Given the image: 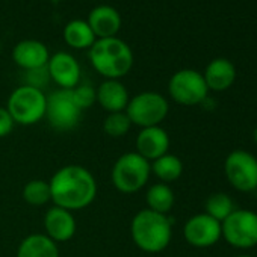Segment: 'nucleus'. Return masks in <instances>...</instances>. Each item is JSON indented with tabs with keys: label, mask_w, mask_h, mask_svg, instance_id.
<instances>
[{
	"label": "nucleus",
	"mask_w": 257,
	"mask_h": 257,
	"mask_svg": "<svg viewBox=\"0 0 257 257\" xmlns=\"http://www.w3.org/2000/svg\"><path fill=\"white\" fill-rule=\"evenodd\" d=\"M53 206L70 212L83 210L97 197V182L92 173L82 165H65L49 180Z\"/></svg>",
	"instance_id": "obj_1"
},
{
	"label": "nucleus",
	"mask_w": 257,
	"mask_h": 257,
	"mask_svg": "<svg viewBox=\"0 0 257 257\" xmlns=\"http://www.w3.org/2000/svg\"><path fill=\"white\" fill-rule=\"evenodd\" d=\"M131 236L134 243L144 252H161L171 242V221L167 215L143 209L132 218Z\"/></svg>",
	"instance_id": "obj_2"
},
{
	"label": "nucleus",
	"mask_w": 257,
	"mask_h": 257,
	"mask_svg": "<svg viewBox=\"0 0 257 257\" xmlns=\"http://www.w3.org/2000/svg\"><path fill=\"white\" fill-rule=\"evenodd\" d=\"M92 67L106 79H119L131 71L134 53L127 43L116 37L98 38L89 50Z\"/></svg>",
	"instance_id": "obj_3"
},
{
	"label": "nucleus",
	"mask_w": 257,
	"mask_h": 257,
	"mask_svg": "<svg viewBox=\"0 0 257 257\" xmlns=\"http://www.w3.org/2000/svg\"><path fill=\"white\" fill-rule=\"evenodd\" d=\"M152 176V167L147 159L140 156L137 152L121 155L110 171V180L113 188L121 194L140 192L149 183Z\"/></svg>",
	"instance_id": "obj_4"
},
{
	"label": "nucleus",
	"mask_w": 257,
	"mask_h": 257,
	"mask_svg": "<svg viewBox=\"0 0 257 257\" xmlns=\"http://www.w3.org/2000/svg\"><path fill=\"white\" fill-rule=\"evenodd\" d=\"M47 95L35 86L22 85L16 88L7 103V109L16 124L34 125L46 118Z\"/></svg>",
	"instance_id": "obj_5"
},
{
	"label": "nucleus",
	"mask_w": 257,
	"mask_h": 257,
	"mask_svg": "<svg viewBox=\"0 0 257 257\" xmlns=\"http://www.w3.org/2000/svg\"><path fill=\"white\" fill-rule=\"evenodd\" d=\"M168 110V100L155 91H144L131 97L125 107V113L131 118L132 125H138L141 128L161 125L167 118Z\"/></svg>",
	"instance_id": "obj_6"
},
{
	"label": "nucleus",
	"mask_w": 257,
	"mask_h": 257,
	"mask_svg": "<svg viewBox=\"0 0 257 257\" xmlns=\"http://www.w3.org/2000/svg\"><path fill=\"white\" fill-rule=\"evenodd\" d=\"M221 237L234 248L246 249L257 245V213L237 209L221 222Z\"/></svg>",
	"instance_id": "obj_7"
},
{
	"label": "nucleus",
	"mask_w": 257,
	"mask_h": 257,
	"mask_svg": "<svg viewBox=\"0 0 257 257\" xmlns=\"http://www.w3.org/2000/svg\"><path fill=\"white\" fill-rule=\"evenodd\" d=\"M80 116L82 109L74 101L71 89H58L47 95L46 118L55 131H71L79 124Z\"/></svg>",
	"instance_id": "obj_8"
},
{
	"label": "nucleus",
	"mask_w": 257,
	"mask_h": 257,
	"mask_svg": "<svg viewBox=\"0 0 257 257\" xmlns=\"http://www.w3.org/2000/svg\"><path fill=\"white\" fill-rule=\"evenodd\" d=\"M168 92L176 103L183 106H195L207 98L209 88L201 73L185 68L171 76Z\"/></svg>",
	"instance_id": "obj_9"
},
{
	"label": "nucleus",
	"mask_w": 257,
	"mask_h": 257,
	"mask_svg": "<svg viewBox=\"0 0 257 257\" xmlns=\"http://www.w3.org/2000/svg\"><path fill=\"white\" fill-rule=\"evenodd\" d=\"M224 173L234 189L240 192H251L257 189V159L249 152H231L225 158Z\"/></svg>",
	"instance_id": "obj_10"
},
{
	"label": "nucleus",
	"mask_w": 257,
	"mask_h": 257,
	"mask_svg": "<svg viewBox=\"0 0 257 257\" xmlns=\"http://www.w3.org/2000/svg\"><path fill=\"white\" fill-rule=\"evenodd\" d=\"M183 236L195 248H209L221 239V222L207 213L194 215L185 222Z\"/></svg>",
	"instance_id": "obj_11"
},
{
	"label": "nucleus",
	"mask_w": 257,
	"mask_h": 257,
	"mask_svg": "<svg viewBox=\"0 0 257 257\" xmlns=\"http://www.w3.org/2000/svg\"><path fill=\"white\" fill-rule=\"evenodd\" d=\"M76 219L73 212L52 206L44 213V234L56 243L68 242L76 234Z\"/></svg>",
	"instance_id": "obj_12"
},
{
	"label": "nucleus",
	"mask_w": 257,
	"mask_h": 257,
	"mask_svg": "<svg viewBox=\"0 0 257 257\" xmlns=\"http://www.w3.org/2000/svg\"><path fill=\"white\" fill-rule=\"evenodd\" d=\"M135 146H137V153L140 156H143L149 162H153L168 153L170 135L161 125L146 127L141 128L140 134L137 135Z\"/></svg>",
	"instance_id": "obj_13"
},
{
	"label": "nucleus",
	"mask_w": 257,
	"mask_h": 257,
	"mask_svg": "<svg viewBox=\"0 0 257 257\" xmlns=\"http://www.w3.org/2000/svg\"><path fill=\"white\" fill-rule=\"evenodd\" d=\"M47 71L61 89H73L80 82V65L74 56L65 52H58L49 59Z\"/></svg>",
	"instance_id": "obj_14"
},
{
	"label": "nucleus",
	"mask_w": 257,
	"mask_h": 257,
	"mask_svg": "<svg viewBox=\"0 0 257 257\" xmlns=\"http://www.w3.org/2000/svg\"><path fill=\"white\" fill-rule=\"evenodd\" d=\"M13 59L17 65H20L26 71H31V70L47 67L50 55H49V49L41 41L23 40L14 47Z\"/></svg>",
	"instance_id": "obj_15"
},
{
	"label": "nucleus",
	"mask_w": 257,
	"mask_h": 257,
	"mask_svg": "<svg viewBox=\"0 0 257 257\" xmlns=\"http://www.w3.org/2000/svg\"><path fill=\"white\" fill-rule=\"evenodd\" d=\"M95 101L107 112H124L131 100L127 88L116 79H107L95 89Z\"/></svg>",
	"instance_id": "obj_16"
},
{
	"label": "nucleus",
	"mask_w": 257,
	"mask_h": 257,
	"mask_svg": "<svg viewBox=\"0 0 257 257\" xmlns=\"http://www.w3.org/2000/svg\"><path fill=\"white\" fill-rule=\"evenodd\" d=\"M88 25L92 29L94 35L98 38H110L121 28V17L118 11L109 5L95 7L88 17Z\"/></svg>",
	"instance_id": "obj_17"
},
{
	"label": "nucleus",
	"mask_w": 257,
	"mask_h": 257,
	"mask_svg": "<svg viewBox=\"0 0 257 257\" xmlns=\"http://www.w3.org/2000/svg\"><path fill=\"white\" fill-rule=\"evenodd\" d=\"M203 77L209 89L225 91L233 85L236 79V68L228 59L218 58V59H213L206 67Z\"/></svg>",
	"instance_id": "obj_18"
},
{
	"label": "nucleus",
	"mask_w": 257,
	"mask_h": 257,
	"mask_svg": "<svg viewBox=\"0 0 257 257\" xmlns=\"http://www.w3.org/2000/svg\"><path fill=\"white\" fill-rule=\"evenodd\" d=\"M17 257H59V248L44 233H32L20 242Z\"/></svg>",
	"instance_id": "obj_19"
},
{
	"label": "nucleus",
	"mask_w": 257,
	"mask_h": 257,
	"mask_svg": "<svg viewBox=\"0 0 257 257\" xmlns=\"http://www.w3.org/2000/svg\"><path fill=\"white\" fill-rule=\"evenodd\" d=\"M150 167H152V174H155L161 180V183L176 182L183 174V162L180 161L179 156L170 153L150 162Z\"/></svg>",
	"instance_id": "obj_20"
},
{
	"label": "nucleus",
	"mask_w": 257,
	"mask_h": 257,
	"mask_svg": "<svg viewBox=\"0 0 257 257\" xmlns=\"http://www.w3.org/2000/svg\"><path fill=\"white\" fill-rule=\"evenodd\" d=\"M146 201L149 206L147 209L167 215L173 209L176 197H174L173 189L167 183H155L147 189Z\"/></svg>",
	"instance_id": "obj_21"
},
{
	"label": "nucleus",
	"mask_w": 257,
	"mask_h": 257,
	"mask_svg": "<svg viewBox=\"0 0 257 257\" xmlns=\"http://www.w3.org/2000/svg\"><path fill=\"white\" fill-rule=\"evenodd\" d=\"M64 38L74 49H86L95 43V35L85 20H71L64 29Z\"/></svg>",
	"instance_id": "obj_22"
},
{
	"label": "nucleus",
	"mask_w": 257,
	"mask_h": 257,
	"mask_svg": "<svg viewBox=\"0 0 257 257\" xmlns=\"http://www.w3.org/2000/svg\"><path fill=\"white\" fill-rule=\"evenodd\" d=\"M22 197H23V200H25L29 206H34V207L46 206L47 203L52 201L50 185H49L47 180L34 179V180L28 182V183L23 186Z\"/></svg>",
	"instance_id": "obj_23"
},
{
	"label": "nucleus",
	"mask_w": 257,
	"mask_h": 257,
	"mask_svg": "<svg viewBox=\"0 0 257 257\" xmlns=\"http://www.w3.org/2000/svg\"><path fill=\"white\" fill-rule=\"evenodd\" d=\"M233 210H234L233 200L224 192L212 194L206 200V212L204 213H207L209 216H212L213 219H216L219 222H222Z\"/></svg>",
	"instance_id": "obj_24"
},
{
	"label": "nucleus",
	"mask_w": 257,
	"mask_h": 257,
	"mask_svg": "<svg viewBox=\"0 0 257 257\" xmlns=\"http://www.w3.org/2000/svg\"><path fill=\"white\" fill-rule=\"evenodd\" d=\"M132 128V121L124 112H112L107 113L103 121V132L110 138H122Z\"/></svg>",
	"instance_id": "obj_25"
},
{
	"label": "nucleus",
	"mask_w": 257,
	"mask_h": 257,
	"mask_svg": "<svg viewBox=\"0 0 257 257\" xmlns=\"http://www.w3.org/2000/svg\"><path fill=\"white\" fill-rule=\"evenodd\" d=\"M73 92V97H74V101L77 103V106L83 110V109H88L91 107L94 103H95V88H92L89 83H82V85H77L76 88L71 89Z\"/></svg>",
	"instance_id": "obj_26"
},
{
	"label": "nucleus",
	"mask_w": 257,
	"mask_h": 257,
	"mask_svg": "<svg viewBox=\"0 0 257 257\" xmlns=\"http://www.w3.org/2000/svg\"><path fill=\"white\" fill-rule=\"evenodd\" d=\"M14 124H16V122H14L13 116L10 115L8 109L0 106V138L8 137V135L13 132Z\"/></svg>",
	"instance_id": "obj_27"
},
{
	"label": "nucleus",
	"mask_w": 257,
	"mask_h": 257,
	"mask_svg": "<svg viewBox=\"0 0 257 257\" xmlns=\"http://www.w3.org/2000/svg\"><path fill=\"white\" fill-rule=\"evenodd\" d=\"M29 73V83H26V85H31V86H35V88H40L41 89V86L46 83V80H47V77H50L49 76V71H47V67H44V68H38V70H31V71H28Z\"/></svg>",
	"instance_id": "obj_28"
},
{
	"label": "nucleus",
	"mask_w": 257,
	"mask_h": 257,
	"mask_svg": "<svg viewBox=\"0 0 257 257\" xmlns=\"http://www.w3.org/2000/svg\"><path fill=\"white\" fill-rule=\"evenodd\" d=\"M252 138H254V143L257 144V127L254 128V134H252Z\"/></svg>",
	"instance_id": "obj_29"
},
{
	"label": "nucleus",
	"mask_w": 257,
	"mask_h": 257,
	"mask_svg": "<svg viewBox=\"0 0 257 257\" xmlns=\"http://www.w3.org/2000/svg\"><path fill=\"white\" fill-rule=\"evenodd\" d=\"M237 257H249V255H237Z\"/></svg>",
	"instance_id": "obj_30"
},
{
	"label": "nucleus",
	"mask_w": 257,
	"mask_h": 257,
	"mask_svg": "<svg viewBox=\"0 0 257 257\" xmlns=\"http://www.w3.org/2000/svg\"><path fill=\"white\" fill-rule=\"evenodd\" d=\"M53 2H58V0H53Z\"/></svg>",
	"instance_id": "obj_31"
}]
</instances>
